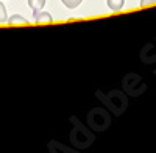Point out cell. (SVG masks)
<instances>
[{"mask_svg": "<svg viewBox=\"0 0 156 153\" xmlns=\"http://www.w3.org/2000/svg\"><path fill=\"white\" fill-rule=\"evenodd\" d=\"M33 19L41 23V22H51V16L45 11H33Z\"/></svg>", "mask_w": 156, "mask_h": 153, "instance_id": "obj_1", "label": "cell"}, {"mask_svg": "<svg viewBox=\"0 0 156 153\" xmlns=\"http://www.w3.org/2000/svg\"><path fill=\"white\" fill-rule=\"evenodd\" d=\"M8 23L9 25H25V23H28V20L22 16H19V14H14L8 19Z\"/></svg>", "mask_w": 156, "mask_h": 153, "instance_id": "obj_2", "label": "cell"}, {"mask_svg": "<svg viewBox=\"0 0 156 153\" xmlns=\"http://www.w3.org/2000/svg\"><path fill=\"white\" fill-rule=\"evenodd\" d=\"M125 5V0H108V6L111 11H120Z\"/></svg>", "mask_w": 156, "mask_h": 153, "instance_id": "obj_3", "label": "cell"}, {"mask_svg": "<svg viewBox=\"0 0 156 153\" xmlns=\"http://www.w3.org/2000/svg\"><path fill=\"white\" fill-rule=\"evenodd\" d=\"M45 5V0H28V6L33 11H41Z\"/></svg>", "mask_w": 156, "mask_h": 153, "instance_id": "obj_4", "label": "cell"}, {"mask_svg": "<svg viewBox=\"0 0 156 153\" xmlns=\"http://www.w3.org/2000/svg\"><path fill=\"white\" fill-rule=\"evenodd\" d=\"M61 2L66 5L67 8H70V9H73V8H76L78 5H80L83 0H61Z\"/></svg>", "mask_w": 156, "mask_h": 153, "instance_id": "obj_5", "label": "cell"}, {"mask_svg": "<svg viewBox=\"0 0 156 153\" xmlns=\"http://www.w3.org/2000/svg\"><path fill=\"white\" fill-rule=\"evenodd\" d=\"M8 20V16H6V6L0 2V23H5Z\"/></svg>", "mask_w": 156, "mask_h": 153, "instance_id": "obj_6", "label": "cell"}, {"mask_svg": "<svg viewBox=\"0 0 156 153\" xmlns=\"http://www.w3.org/2000/svg\"><path fill=\"white\" fill-rule=\"evenodd\" d=\"M148 5H156V0H140V6L145 8Z\"/></svg>", "mask_w": 156, "mask_h": 153, "instance_id": "obj_7", "label": "cell"}]
</instances>
